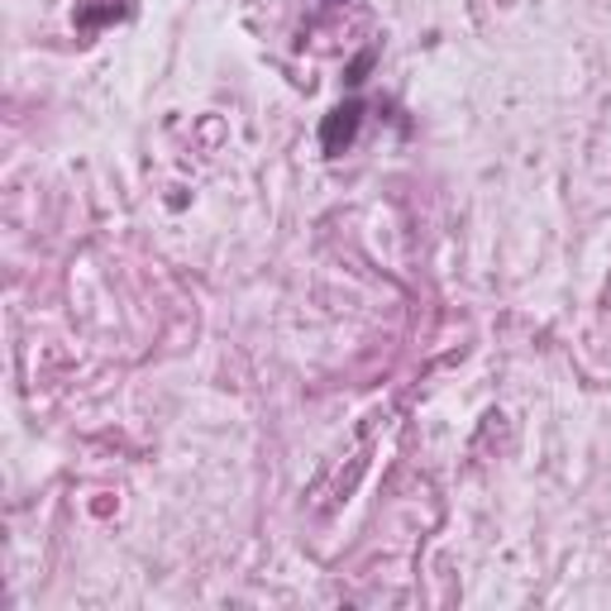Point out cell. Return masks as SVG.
I'll return each instance as SVG.
<instances>
[{
  "label": "cell",
  "instance_id": "6da1fadb",
  "mask_svg": "<svg viewBox=\"0 0 611 611\" xmlns=\"http://www.w3.org/2000/svg\"><path fill=\"white\" fill-rule=\"evenodd\" d=\"M363 101L353 96V101H340L330 110L325 120H320V153L325 158H340V153H349L353 149V139H359V130H363Z\"/></svg>",
  "mask_w": 611,
  "mask_h": 611
},
{
  "label": "cell",
  "instance_id": "7a4b0ae2",
  "mask_svg": "<svg viewBox=\"0 0 611 611\" xmlns=\"http://www.w3.org/2000/svg\"><path fill=\"white\" fill-rule=\"evenodd\" d=\"M130 14V6H91V10H77V24L91 29V24H106V20H120Z\"/></svg>",
  "mask_w": 611,
  "mask_h": 611
},
{
  "label": "cell",
  "instance_id": "3957f363",
  "mask_svg": "<svg viewBox=\"0 0 611 611\" xmlns=\"http://www.w3.org/2000/svg\"><path fill=\"white\" fill-rule=\"evenodd\" d=\"M373 62H378V48H363V53L349 62L344 82H349V87H363V82H368V68H373Z\"/></svg>",
  "mask_w": 611,
  "mask_h": 611
}]
</instances>
